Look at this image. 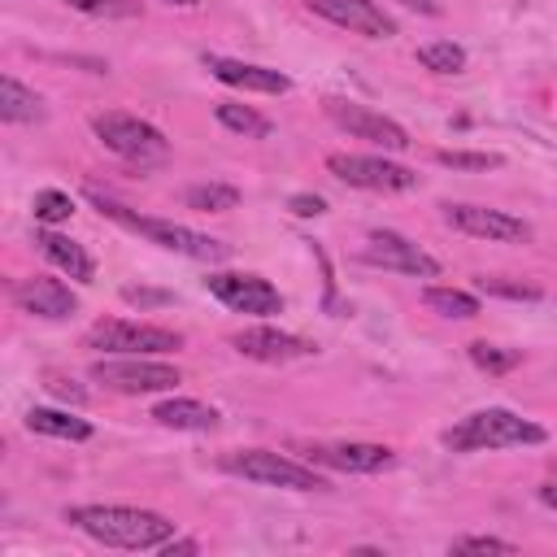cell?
I'll return each mask as SVG.
<instances>
[{"instance_id": "6da1fadb", "label": "cell", "mask_w": 557, "mask_h": 557, "mask_svg": "<svg viewBox=\"0 0 557 557\" xmlns=\"http://www.w3.org/2000/svg\"><path fill=\"white\" fill-rule=\"evenodd\" d=\"M65 522L78 527L83 535H91L96 544L109 548H161L174 540V522L157 509H135V505H74L65 509Z\"/></svg>"}, {"instance_id": "7a4b0ae2", "label": "cell", "mask_w": 557, "mask_h": 557, "mask_svg": "<svg viewBox=\"0 0 557 557\" xmlns=\"http://www.w3.org/2000/svg\"><path fill=\"white\" fill-rule=\"evenodd\" d=\"M444 448L453 453H483V448H522L544 444V426L513 413V409H474L461 422H453L444 435Z\"/></svg>"}, {"instance_id": "3957f363", "label": "cell", "mask_w": 557, "mask_h": 557, "mask_svg": "<svg viewBox=\"0 0 557 557\" xmlns=\"http://www.w3.org/2000/svg\"><path fill=\"white\" fill-rule=\"evenodd\" d=\"M91 200H96L104 213H113L117 222H126L131 231H139L144 239H152V244H161V248H170V252H178V257H191V261H226V257H231V244H222V239H213V235H200V231H191V226H183V222L131 213V209H122V205H113V200H104V196H96V191H91Z\"/></svg>"}, {"instance_id": "277c9868", "label": "cell", "mask_w": 557, "mask_h": 557, "mask_svg": "<svg viewBox=\"0 0 557 557\" xmlns=\"http://www.w3.org/2000/svg\"><path fill=\"white\" fill-rule=\"evenodd\" d=\"M222 470L226 474H239L248 483H261V487H287V492H326V479L305 466V461H292L274 448H239V453H222Z\"/></svg>"}, {"instance_id": "5b68a950", "label": "cell", "mask_w": 557, "mask_h": 557, "mask_svg": "<svg viewBox=\"0 0 557 557\" xmlns=\"http://www.w3.org/2000/svg\"><path fill=\"white\" fill-rule=\"evenodd\" d=\"M91 131H96V139H100L109 152H117L122 161H131V165H139V170H148V165H157V161L170 157V139H165L152 122H144V117H135V113H117V109L96 113V117H91Z\"/></svg>"}, {"instance_id": "8992f818", "label": "cell", "mask_w": 557, "mask_h": 557, "mask_svg": "<svg viewBox=\"0 0 557 557\" xmlns=\"http://www.w3.org/2000/svg\"><path fill=\"white\" fill-rule=\"evenodd\" d=\"M87 348L109 352V357H157V352H174L183 348L178 331L152 326V322H126V318H100L87 331Z\"/></svg>"}, {"instance_id": "52a82bcc", "label": "cell", "mask_w": 557, "mask_h": 557, "mask_svg": "<svg viewBox=\"0 0 557 557\" xmlns=\"http://www.w3.org/2000/svg\"><path fill=\"white\" fill-rule=\"evenodd\" d=\"M91 379L122 396H148V392H174L183 374L152 357H100L91 366Z\"/></svg>"}, {"instance_id": "ba28073f", "label": "cell", "mask_w": 557, "mask_h": 557, "mask_svg": "<svg viewBox=\"0 0 557 557\" xmlns=\"http://www.w3.org/2000/svg\"><path fill=\"white\" fill-rule=\"evenodd\" d=\"M326 170L348 183V187H361V191H413L418 187V174L409 165H396L387 157H361V152H331L326 157Z\"/></svg>"}, {"instance_id": "9c48e42d", "label": "cell", "mask_w": 557, "mask_h": 557, "mask_svg": "<svg viewBox=\"0 0 557 557\" xmlns=\"http://www.w3.org/2000/svg\"><path fill=\"white\" fill-rule=\"evenodd\" d=\"M322 109H326V117H331L339 131H348L352 139H366V144L387 148V152H405V148H409V135H405L400 122H392V117H383V113H374V109H366V104H357V100L326 96Z\"/></svg>"}, {"instance_id": "30bf717a", "label": "cell", "mask_w": 557, "mask_h": 557, "mask_svg": "<svg viewBox=\"0 0 557 557\" xmlns=\"http://www.w3.org/2000/svg\"><path fill=\"white\" fill-rule=\"evenodd\" d=\"M444 222L453 231L487 239V244H527L531 239V222H522L505 209H487V205H444Z\"/></svg>"}, {"instance_id": "8fae6325", "label": "cell", "mask_w": 557, "mask_h": 557, "mask_svg": "<svg viewBox=\"0 0 557 557\" xmlns=\"http://www.w3.org/2000/svg\"><path fill=\"white\" fill-rule=\"evenodd\" d=\"M205 287L235 313H278L283 309V296L270 278L261 274H235V270H218L205 278Z\"/></svg>"}, {"instance_id": "7c38bea8", "label": "cell", "mask_w": 557, "mask_h": 557, "mask_svg": "<svg viewBox=\"0 0 557 557\" xmlns=\"http://www.w3.org/2000/svg\"><path fill=\"white\" fill-rule=\"evenodd\" d=\"M309 457V466L322 470H344V474H379L396 466V453L387 444H357V440H339V444H305L300 448Z\"/></svg>"}, {"instance_id": "4fadbf2b", "label": "cell", "mask_w": 557, "mask_h": 557, "mask_svg": "<svg viewBox=\"0 0 557 557\" xmlns=\"http://www.w3.org/2000/svg\"><path fill=\"white\" fill-rule=\"evenodd\" d=\"M361 257L370 265H383V270H396V274H413V278H435L440 274V261L426 248H418L413 239L396 235V231H370Z\"/></svg>"}, {"instance_id": "5bb4252c", "label": "cell", "mask_w": 557, "mask_h": 557, "mask_svg": "<svg viewBox=\"0 0 557 557\" xmlns=\"http://www.w3.org/2000/svg\"><path fill=\"white\" fill-rule=\"evenodd\" d=\"M309 9L352 35H366V39H392L396 35V22L374 4V0H309Z\"/></svg>"}, {"instance_id": "9a60e30c", "label": "cell", "mask_w": 557, "mask_h": 557, "mask_svg": "<svg viewBox=\"0 0 557 557\" xmlns=\"http://www.w3.org/2000/svg\"><path fill=\"white\" fill-rule=\"evenodd\" d=\"M13 300L22 313L30 318H48V322H61L70 313H78V296L61 283V278H48V274H35V278H22L13 287Z\"/></svg>"}, {"instance_id": "2e32d148", "label": "cell", "mask_w": 557, "mask_h": 557, "mask_svg": "<svg viewBox=\"0 0 557 557\" xmlns=\"http://www.w3.org/2000/svg\"><path fill=\"white\" fill-rule=\"evenodd\" d=\"M231 344H235V352H244L252 361H292V357H313L318 352L313 339H300V335L278 331V326H248Z\"/></svg>"}, {"instance_id": "e0dca14e", "label": "cell", "mask_w": 557, "mask_h": 557, "mask_svg": "<svg viewBox=\"0 0 557 557\" xmlns=\"http://www.w3.org/2000/svg\"><path fill=\"white\" fill-rule=\"evenodd\" d=\"M205 70H209L218 83L239 87V91L283 96V91L292 87V83H287V74H278V70H265V65H252V61H235V57H218V52H209V57H205Z\"/></svg>"}, {"instance_id": "ac0fdd59", "label": "cell", "mask_w": 557, "mask_h": 557, "mask_svg": "<svg viewBox=\"0 0 557 557\" xmlns=\"http://www.w3.org/2000/svg\"><path fill=\"white\" fill-rule=\"evenodd\" d=\"M39 252H44L61 274H70V278H78V283H91V274H96L91 257H87V252H83V244H74L70 235L39 231Z\"/></svg>"}, {"instance_id": "d6986e66", "label": "cell", "mask_w": 557, "mask_h": 557, "mask_svg": "<svg viewBox=\"0 0 557 557\" xmlns=\"http://www.w3.org/2000/svg\"><path fill=\"white\" fill-rule=\"evenodd\" d=\"M152 418L161 426H174V431H213L218 426V409L205 405V400H191V396H174V400H161L152 409Z\"/></svg>"}, {"instance_id": "ffe728a7", "label": "cell", "mask_w": 557, "mask_h": 557, "mask_svg": "<svg viewBox=\"0 0 557 557\" xmlns=\"http://www.w3.org/2000/svg\"><path fill=\"white\" fill-rule=\"evenodd\" d=\"M0 117L4 122H39L44 117V100L26 83H17L13 74H4L0 78Z\"/></svg>"}, {"instance_id": "44dd1931", "label": "cell", "mask_w": 557, "mask_h": 557, "mask_svg": "<svg viewBox=\"0 0 557 557\" xmlns=\"http://www.w3.org/2000/svg\"><path fill=\"white\" fill-rule=\"evenodd\" d=\"M26 431L52 435V440H87V435H91V422L65 413V409H30V413H26Z\"/></svg>"}, {"instance_id": "7402d4cb", "label": "cell", "mask_w": 557, "mask_h": 557, "mask_svg": "<svg viewBox=\"0 0 557 557\" xmlns=\"http://www.w3.org/2000/svg\"><path fill=\"white\" fill-rule=\"evenodd\" d=\"M183 205L200 209V213H226V209L239 205V187H231V183H191L183 191Z\"/></svg>"}, {"instance_id": "603a6c76", "label": "cell", "mask_w": 557, "mask_h": 557, "mask_svg": "<svg viewBox=\"0 0 557 557\" xmlns=\"http://www.w3.org/2000/svg\"><path fill=\"white\" fill-rule=\"evenodd\" d=\"M213 113H218V122H222L226 131H235V135H244V139H265V135H270V117H261V113L248 109V104L222 100Z\"/></svg>"}, {"instance_id": "cb8c5ba5", "label": "cell", "mask_w": 557, "mask_h": 557, "mask_svg": "<svg viewBox=\"0 0 557 557\" xmlns=\"http://www.w3.org/2000/svg\"><path fill=\"white\" fill-rule=\"evenodd\" d=\"M418 65L431 70V74H461V70H466V48L453 44V39L422 44V48H418Z\"/></svg>"}, {"instance_id": "d4e9b609", "label": "cell", "mask_w": 557, "mask_h": 557, "mask_svg": "<svg viewBox=\"0 0 557 557\" xmlns=\"http://www.w3.org/2000/svg\"><path fill=\"white\" fill-rule=\"evenodd\" d=\"M422 300H426V309H435L444 318H479V296H470L461 287H426Z\"/></svg>"}, {"instance_id": "484cf974", "label": "cell", "mask_w": 557, "mask_h": 557, "mask_svg": "<svg viewBox=\"0 0 557 557\" xmlns=\"http://www.w3.org/2000/svg\"><path fill=\"white\" fill-rule=\"evenodd\" d=\"M470 361H474L483 374H509V370L522 361V352H518V348L487 344V339H474V344H470Z\"/></svg>"}, {"instance_id": "4316f807", "label": "cell", "mask_w": 557, "mask_h": 557, "mask_svg": "<svg viewBox=\"0 0 557 557\" xmlns=\"http://www.w3.org/2000/svg\"><path fill=\"white\" fill-rule=\"evenodd\" d=\"M474 287L483 296H500V300H540L544 292L535 283H522V278H500V274H479Z\"/></svg>"}, {"instance_id": "83f0119b", "label": "cell", "mask_w": 557, "mask_h": 557, "mask_svg": "<svg viewBox=\"0 0 557 557\" xmlns=\"http://www.w3.org/2000/svg\"><path fill=\"white\" fill-rule=\"evenodd\" d=\"M70 213H74V200H70V191H57V187H44V191H35V222H44V226H57V222H70Z\"/></svg>"}, {"instance_id": "f1b7e54d", "label": "cell", "mask_w": 557, "mask_h": 557, "mask_svg": "<svg viewBox=\"0 0 557 557\" xmlns=\"http://www.w3.org/2000/svg\"><path fill=\"white\" fill-rule=\"evenodd\" d=\"M435 161L448 170H500L505 165L500 152H466V148H440Z\"/></svg>"}, {"instance_id": "f546056e", "label": "cell", "mask_w": 557, "mask_h": 557, "mask_svg": "<svg viewBox=\"0 0 557 557\" xmlns=\"http://www.w3.org/2000/svg\"><path fill=\"white\" fill-rule=\"evenodd\" d=\"M61 4H70L87 17H131V13H139L135 0H61Z\"/></svg>"}, {"instance_id": "4dcf8cb0", "label": "cell", "mask_w": 557, "mask_h": 557, "mask_svg": "<svg viewBox=\"0 0 557 557\" xmlns=\"http://www.w3.org/2000/svg\"><path fill=\"white\" fill-rule=\"evenodd\" d=\"M448 553H457V557H466V553H518V544L496 540V535H466V540H453Z\"/></svg>"}, {"instance_id": "1f68e13d", "label": "cell", "mask_w": 557, "mask_h": 557, "mask_svg": "<svg viewBox=\"0 0 557 557\" xmlns=\"http://www.w3.org/2000/svg\"><path fill=\"white\" fill-rule=\"evenodd\" d=\"M287 209H292L296 218H318V213H326V200H322V196H309V191H296V196L287 200Z\"/></svg>"}, {"instance_id": "d6a6232c", "label": "cell", "mask_w": 557, "mask_h": 557, "mask_svg": "<svg viewBox=\"0 0 557 557\" xmlns=\"http://www.w3.org/2000/svg\"><path fill=\"white\" fill-rule=\"evenodd\" d=\"M122 300H131V305H165V300H170V292H148V287H122Z\"/></svg>"}, {"instance_id": "836d02e7", "label": "cell", "mask_w": 557, "mask_h": 557, "mask_svg": "<svg viewBox=\"0 0 557 557\" xmlns=\"http://www.w3.org/2000/svg\"><path fill=\"white\" fill-rule=\"evenodd\" d=\"M48 392H57L61 400H74V405H83V387H74V379H48Z\"/></svg>"}, {"instance_id": "e575fe53", "label": "cell", "mask_w": 557, "mask_h": 557, "mask_svg": "<svg viewBox=\"0 0 557 557\" xmlns=\"http://www.w3.org/2000/svg\"><path fill=\"white\" fill-rule=\"evenodd\" d=\"M396 4H405V9H413V13H426V17H440V13H444L440 0H396Z\"/></svg>"}, {"instance_id": "d590c367", "label": "cell", "mask_w": 557, "mask_h": 557, "mask_svg": "<svg viewBox=\"0 0 557 557\" xmlns=\"http://www.w3.org/2000/svg\"><path fill=\"white\" fill-rule=\"evenodd\" d=\"M161 548H165V553L174 557V553H196L200 544H196V540H170V544H161Z\"/></svg>"}, {"instance_id": "8d00e7d4", "label": "cell", "mask_w": 557, "mask_h": 557, "mask_svg": "<svg viewBox=\"0 0 557 557\" xmlns=\"http://www.w3.org/2000/svg\"><path fill=\"white\" fill-rule=\"evenodd\" d=\"M540 500H544L548 509H557V483H544V487H540Z\"/></svg>"}, {"instance_id": "74e56055", "label": "cell", "mask_w": 557, "mask_h": 557, "mask_svg": "<svg viewBox=\"0 0 557 557\" xmlns=\"http://www.w3.org/2000/svg\"><path fill=\"white\" fill-rule=\"evenodd\" d=\"M165 4H178V9H196L200 0H165Z\"/></svg>"}, {"instance_id": "f35d334b", "label": "cell", "mask_w": 557, "mask_h": 557, "mask_svg": "<svg viewBox=\"0 0 557 557\" xmlns=\"http://www.w3.org/2000/svg\"><path fill=\"white\" fill-rule=\"evenodd\" d=\"M553 474H557V466H553Z\"/></svg>"}]
</instances>
